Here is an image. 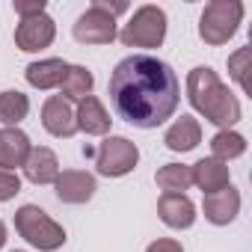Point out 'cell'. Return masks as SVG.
I'll return each instance as SVG.
<instances>
[{
    "mask_svg": "<svg viewBox=\"0 0 252 252\" xmlns=\"http://www.w3.org/2000/svg\"><path fill=\"white\" fill-rule=\"evenodd\" d=\"M3 243H6V225L0 222V249H3Z\"/></svg>",
    "mask_w": 252,
    "mask_h": 252,
    "instance_id": "28",
    "label": "cell"
},
{
    "mask_svg": "<svg viewBox=\"0 0 252 252\" xmlns=\"http://www.w3.org/2000/svg\"><path fill=\"white\" fill-rule=\"evenodd\" d=\"M15 252H21V249H15Z\"/></svg>",
    "mask_w": 252,
    "mask_h": 252,
    "instance_id": "29",
    "label": "cell"
},
{
    "mask_svg": "<svg viewBox=\"0 0 252 252\" xmlns=\"http://www.w3.org/2000/svg\"><path fill=\"white\" fill-rule=\"evenodd\" d=\"M249 63H252V48H240V51H234V54L228 57V74L237 80V86H240L243 92H249V77H246Z\"/></svg>",
    "mask_w": 252,
    "mask_h": 252,
    "instance_id": "23",
    "label": "cell"
},
{
    "mask_svg": "<svg viewBox=\"0 0 252 252\" xmlns=\"http://www.w3.org/2000/svg\"><path fill=\"white\" fill-rule=\"evenodd\" d=\"M190 175H193V184L208 196V193H217V190H225L231 184V172H228V163L222 160H214V158H202L199 163L190 166Z\"/></svg>",
    "mask_w": 252,
    "mask_h": 252,
    "instance_id": "16",
    "label": "cell"
},
{
    "mask_svg": "<svg viewBox=\"0 0 252 252\" xmlns=\"http://www.w3.org/2000/svg\"><path fill=\"white\" fill-rule=\"evenodd\" d=\"M243 21L240 0H211L199 18V36L205 45H225Z\"/></svg>",
    "mask_w": 252,
    "mask_h": 252,
    "instance_id": "4",
    "label": "cell"
},
{
    "mask_svg": "<svg viewBox=\"0 0 252 252\" xmlns=\"http://www.w3.org/2000/svg\"><path fill=\"white\" fill-rule=\"evenodd\" d=\"M155 181L163 193H184L193 187V175H190V166L184 163H166L155 172Z\"/></svg>",
    "mask_w": 252,
    "mask_h": 252,
    "instance_id": "22",
    "label": "cell"
},
{
    "mask_svg": "<svg viewBox=\"0 0 252 252\" xmlns=\"http://www.w3.org/2000/svg\"><path fill=\"white\" fill-rule=\"evenodd\" d=\"M21 169H24V178L33 184H54L60 175V160L48 146H33Z\"/></svg>",
    "mask_w": 252,
    "mask_h": 252,
    "instance_id": "15",
    "label": "cell"
},
{
    "mask_svg": "<svg viewBox=\"0 0 252 252\" xmlns=\"http://www.w3.org/2000/svg\"><path fill=\"white\" fill-rule=\"evenodd\" d=\"M187 98L193 110L205 116V122L217 125L220 131H231L243 119L240 101L234 98V92L220 80V74L211 65H196L187 74Z\"/></svg>",
    "mask_w": 252,
    "mask_h": 252,
    "instance_id": "2",
    "label": "cell"
},
{
    "mask_svg": "<svg viewBox=\"0 0 252 252\" xmlns=\"http://www.w3.org/2000/svg\"><path fill=\"white\" fill-rule=\"evenodd\" d=\"M65 68H68L65 60H60V57H48V60L30 63V65L24 68V77H27V83H30L33 89H54V86H60Z\"/></svg>",
    "mask_w": 252,
    "mask_h": 252,
    "instance_id": "18",
    "label": "cell"
},
{
    "mask_svg": "<svg viewBox=\"0 0 252 252\" xmlns=\"http://www.w3.org/2000/svg\"><path fill=\"white\" fill-rule=\"evenodd\" d=\"M15 231L39 252H54L68 240L65 228L57 220H51L39 205H21L15 211Z\"/></svg>",
    "mask_w": 252,
    "mask_h": 252,
    "instance_id": "3",
    "label": "cell"
},
{
    "mask_svg": "<svg viewBox=\"0 0 252 252\" xmlns=\"http://www.w3.org/2000/svg\"><path fill=\"white\" fill-rule=\"evenodd\" d=\"M125 48H160L166 39V12L155 3L140 6L119 33Z\"/></svg>",
    "mask_w": 252,
    "mask_h": 252,
    "instance_id": "5",
    "label": "cell"
},
{
    "mask_svg": "<svg viewBox=\"0 0 252 252\" xmlns=\"http://www.w3.org/2000/svg\"><path fill=\"white\" fill-rule=\"evenodd\" d=\"M57 39V24L48 12L33 15V18H21L15 27V45L24 54H39L45 48H51Z\"/></svg>",
    "mask_w": 252,
    "mask_h": 252,
    "instance_id": "8",
    "label": "cell"
},
{
    "mask_svg": "<svg viewBox=\"0 0 252 252\" xmlns=\"http://www.w3.org/2000/svg\"><path fill=\"white\" fill-rule=\"evenodd\" d=\"M163 143H166V149H169V152H178V155L193 152V149L202 143V125H199V119H193V116L181 113V119H175L169 128H166Z\"/></svg>",
    "mask_w": 252,
    "mask_h": 252,
    "instance_id": "14",
    "label": "cell"
},
{
    "mask_svg": "<svg viewBox=\"0 0 252 252\" xmlns=\"http://www.w3.org/2000/svg\"><path fill=\"white\" fill-rule=\"evenodd\" d=\"M42 128L51 137H65V140L77 134V119H74V110H71V104L65 98L51 95L42 104Z\"/></svg>",
    "mask_w": 252,
    "mask_h": 252,
    "instance_id": "10",
    "label": "cell"
},
{
    "mask_svg": "<svg viewBox=\"0 0 252 252\" xmlns=\"http://www.w3.org/2000/svg\"><path fill=\"white\" fill-rule=\"evenodd\" d=\"M137 163H140V149L128 137H113L110 134L95 149V169L104 178H122V175L134 172Z\"/></svg>",
    "mask_w": 252,
    "mask_h": 252,
    "instance_id": "6",
    "label": "cell"
},
{
    "mask_svg": "<svg viewBox=\"0 0 252 252\" xmlns=\"http://www.w3.org/2000/svg\"><path fill=\"white\" fill-rule=\"evenodd\" d=\"M33 143L21 128H3L0 131V169L15 172V166H24Z\"/></svg>",
    "mask_w": 252,
    "mask_h": 252,
    "instance_id": "17",
    "label": "cell"
},
{
    "mask_svg": "<svg viewBox=\"0 0 252 252\" xmlns=\"http://www.w3.org/2000/svg\"><path fill=\"white\" fill-rule=\"evenodd\" d=\"M21 193V178L18 172H9V169H0V202H9Z\"/></svg>",
    "mask_w": 252,
    "mask_h": 252,
    "instance_id": "24",
    "label": "cell"
},
{
    "mask_svg": "<svg viewBox=\"0 0 252 252\" xmlns=\"http://www.w3.org/2000/svg\"><path fill=\"white\" fill-rule=\"evenodd\" d=\"M71 36L80 45H110L119 33H116V18L107 15L98 6H89L71 27Z\"/></svg>",
    "mask_w": 252,
    "mask_h": 252,
    "instance_id": "7",
    "label": "cell"
},
{
    "mask_svg": "<svg viewBox=\"0 0 252 252\" xmlns=\"http://www.w3.org/2000/svg\"><path fill=\"white\" fill-rule=\"evenodd\" d=\"M107 95L119 119L152 131L175 116L181 104V83L169 63L152 54H131L113 68Z\"/></svg>",
    "mask_w": 252,
    "mask_h": 252,
    "instance_id": "1",
    "label": "cell"
},
{
    "mask_svg": "<svg viewBox=\"0 0 252 252\" xmlns=\"http://www.w3.org/2000/svg\"><path fill=\"white\" fill-rule=\"evenodd\" d=\"M30 113V98L18 89H6L0 92V122L6 128H18V122H24Z\"/></svg>",
    "mask_w": 252,
    "mask_h": 252,
    "instance_id": "20",
    "label": "cell"
},
{
    "mask_svg": "<svg viewBox=\"0 0 252 252\" xmlns=\"http://www.w3.org/2000/svg\"><path fill=\"white\" fill-rule=\"evenodd\" d=\"M146 252H184V246L178 240H172V237H158L155 243H149Z\"/></svg>",
    "mask_w": 252,
    "mask_h": 252,
    "instance_id": "26",
    "label": "cell"
},
{
    "mask_svg": "<svg viewBox=\"0 0 252 252\" xmlns=\"http://www.w3.org/2000/svg\"><path fill=\"white\" fill-rule=\"evenodd\" d=\"M243 152H246V137L237 134L234 128H231V131H217V134L211 137V158H214V160L228 163V160L240 158Z\"/></svg>",
    "mask_w": 252,
    "mask_h": 252,
    "instance_id": "21",
    "label": "cell"
},
{
    "mask_svg": "<svg viewBox=\"0 0 252 252\" xmlns=\"http://www.w3.org/2000/svg\"><path fill=\"white\" fill-rule=\"evenodd\" d=\"M158 217L163 225L175 228V231H184L196 222V205L190 202L187 193H163L160 202H158Z\"/></svg>",
    "mask_w": 252,
    "mask_h": 252,
    "instance_id": "11",
    "label": "cell"
},
{
    "mask_svg": "<svg viewBox=\"0 0 252 252\" xmlns=\"http://www.w3.org/2000/svg\"><path fill=\"white\" fill-rule=\"evenodd\" d=\"M92 6H98V9H104L107 15H122V12H128V3H110V0H92Z\"/></svg>",
    "mask_w": 252,
    "mask_h": 252,
    "instance_id": "27",
    "label": "cell"
},
{
    "mask_svg": "<svg viewBox=\"0 0 252 252\" xmlns=\"http://www.w3.org/2000/svg\"><path fill=\"white\" fill-rule=\"evenodd\" d=\"M92 86H95V77H92V71L86 65H68L63 80H60V89H63L60 98H65L68 104L83 101L86 95H92Z\"/></svg>",
    "mask_w": 252,
    "mask_h": 252,
    "instance_id": "19",
    "label": "cell"
},
{
    "mask_svg": "<svg viewBox=\"0 0 252 252\" xmlns=\"http://www.w3.org/2000/svg\"><path fill=\"white\" fill-rule=\"evenodd\" d=\"M202 211H205V220L214 222V225H228L237 220L240 214V193L228 184L225 190H217V193H208L205 202H202Z\"/></svg>",
    "mask_w": 252,
    "mask_h": 252,
    "instance_id": "12",
    "label": "cell"
},
{
    "mask_svg": "<svg viewBox=\"0 0 252 252\" xmlns=\"http://www.w3.org/2000/svg\"><path fill=\"white\" fill-rule=\"evenodd\" d=\"M74 119H77V131H83L89 137H107L110 134V125H113L110 113L104 110V104L95 95H86L83 101H77Z\"/></svg>",
    "mask_w": 252,
    "mask_h": 252,
    "instance_id": "13",
    "label": "cell"
},
{
    "mask_svg": "<svg viewBox=\"0 0 252 252\" xmlns=\"http://www.w3.org/2000/svg\"><path fill=\"white\" fill-rule=\"evenodd\" d=\"M15 12L21 18H33L45 12V0H15Z\"/></svg>",
    "mask_w": 252,
    "mask_h": 252,
    "instance_id": "25",
    "label": "cell"
},
{
    "mask_svg": "<svg viewBox=\"0 0 252 252\" xmlns=\"http://www.w3.org/2000/svg\"><path fill=\"white\" fill-rule=\"evenodd\" d=\"M54 190H57V199L65 202V205H83L95 196L98 184H95V175L83 172V169H65L57 175L54 181Z\"/></svg>",
    "mask_w": 252,
    "mask_h": 252,
    "instance_id": "9",
    "label": "cell"
}]
</instances>
